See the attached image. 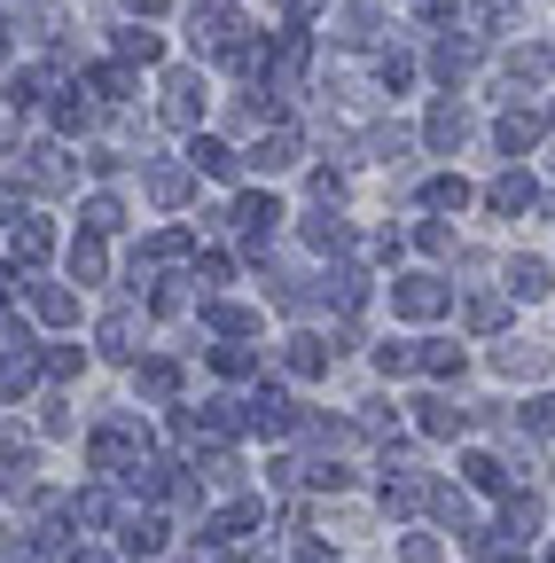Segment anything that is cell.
Listing matches in <instances>:
<instances>
[{"label":"cell","mask_w":555,"mask_h":563,"mask_svg":"<svg viewBox=\"0 0 555 563\" xmlns=\"http://www.w3.org/2000/svg\"><path fill=\"white\" fill-rule=\"evenodd\" d=\"M368 157H376V165H399V157H407V133H399V125L376 133V141H368Z\"/></svg>","instance_id":"cell-45"},{"label":"cell","mask_w":555,"mask_h":563,"mask_svg":"<svg viewBox=\"0 0 555 563\" xmlns=\"http://www.w3.org/2000/svg\"><path fill=\"white\" fill-rule=\"evenodd\" d=\"M329 352L336 344H321V336H290L282 361H290V376H329Z\"/></svg>","instance_id":"cell-18"},{"label":"cell","mask_w":555,"mask_h":563,"mask_svg":"<svg viewBox=\"0 0 555 563\" xmlns=\"http://www.w3.org/2000/svg\"><path fill=\"white\" fill-rule=\"evenodd\" d=\"M95 336H102V352H110V361H133V352H142V344H133V336H142V321H133V313H110Z\"/></svg>","instance_id":"cell-17"},{"label":"cell","mask_w":555,"mask_h":563,"mask_svg":"<svg viewBox=\"0 0 555 563\" xmlns=\"http://www.w3.org/2000/svg\"><path fill=\"white\" fill-rule=\"evenodd\" d=\"M485 203H493V211H501V220H517V211L532 203V173H501L493 188H485Z\"/></svg>","instance_id":"cell-14"},{"label":"cell","mask_w":555,"mask_h":563,"mask_svg":"<svg viewBox=\"0 0 555 563\" xmlns=\"http://www.w3.org/2000/svg\"><path fill=\"white\" fill-rule=\"evenodd\" d=\"M55 125H63V133H87V125H95V102H87L79 87H63V102H55Z\"/></svg>","instance_id":"cell-26"},{"label":"cell","mask_w":555,"mask_h":563,"mask_svg":"<svg viewBox=\"0 0 555 563\" xmlns=\"http://www.w3.org/2000/svg\"><path fill=\"white\" fill-rule=\"evenodd\" d=\"M313 563H321V555H313Z\"/></svg>","instance_id":"cell-57"},{"label":"cell","mask_w":555,"mask_h":563,"mask_svg":"<svg viewBox=\"0 0 555 563\" xmlns=\"http://www.w3.org/2000/svg\"><path fill=\"white\" fill-rule=\"evenodd\" d=\"M212 329H227V336H251V329H258V313H243V306H212Z\"/></svg>","instance_id":"cell-44"},{"label":"cell","mask_w":555,"mask_h":563,"mask_svg":"<svg viewBox=\"0 0 555 563\" xmlns=\"http://www.w3.org/2000/svg\"><path fill=\"white\" fill-rule=\"evenodd\" d=\"M306 243H313V251H336V243H344V220H329V211H313V220H306Z\"/></svg>","instance_id":"cell-39"},{"label":"cell","mask_w":555,"mask_h":563,"mask_svg":"<svg viewBox=\"0 0 555 563\" xmlns=\"http://www.w3.org/2000/svg\"><path fill=\"white\" fill-rule=\"evenodd\" d=\"M423 501H431V485H423V477H414V470L384 485V509H391V517H407V509H423Z\"/></svg>","instance_id":"cell-22"},{"label":"cell","mask_w":555,"mask_h":563,"mask_svg":"<svg viewBox=\"0 0 555 563\" xmlns=\"http://www.w3.org/2000/svg\"><path fill=\"white\" fill-rule=\"evenodd\" d=\"M321 9V0H282V16H313Z\"/></svg>","instance_id":"cell-52"},{"label":"cell","mask_w":555,"mask_h":563,"mask_svg":"<svg viewBox=\"0 0 555 563\" xmlns=\"http://www.w3.org/2000/svg\"><path fill=\"white\" fill-rule=\"evenodd\" d=\"M274 220H282V203H274V196H243V203H235V228L251 235V251H266Z\"/></svg>","instance_id":"cell-7"},{"label":"cell","mask_w":555,"mask_h":563,"mask_svg":"<svg viewBox=\"0 0 555 563\" xmlns=\"http://www.w3.org/2000/svg\"><path fill=\"white\" fill-rule=\"evenodd\" d=\"M547 563H555V555H547Z\"/></svg>","instance_id":"cell-56"},{"label":"cell","mask_w":555,"mask_h":563,"mask_svg":"<svg viewBox=\"0 0 555 563\" xmlns=\"http://www.w3.org/2000/svg\"><path fill=\"white\" fill-rule=\"evenodd\" d=\"M509 290L517 298H547V258H517L509 266Z\"/></svg>","instance_id":"cell-28"},{"label":"cell","mask_w":555,"mask_h":563,"mask_svg":"<svg viewBox=\"0 0 555 563\" xmlns=\"http://www.w3.org/2000/svg\"><path fill=\"white\" fill-rule=\"evenodd\" d=\"M399 563H439V540H431V532H407V540H399Z\"/></svg>","instance_id":"cell-46"},{"label":"cell","mask_w":555,"mask_h":563,"mask_svg":"<svg viewBox=\"0 0 555 563\" xmlns=\"http://www.w3.org/2000/svg\"><path fill=\"white\" fill-rule=\"evenodd\" d=\"M32 188H63L71 180V165H63V150H24V165H16Z\"/></svg>","instance_id":"cell-15"},{"label":"cell","mask_w":555,"mask_h":563,"mask_svg":"<svg viewBox=\"0 0 555 563\" xmlns=\"http://www.w3.org/2000/svg\"><path fill=\"white\" fill-rule=\"evenodd\" d=\"M125 9H133V24H142V16H157V9H165V0H125Z\"/></svg>","instance_id":"cell-51"},{"label":"cell","mask_w":555,"mask_h":563,"mask_svg":"<svg viewBox=\"0 0 555 563\" xmlns=\"http://www.w3.org/2000/svg\"><path fill=\"white\" fill-rule=\"evenodd\" d=\"M431 70H439V87H462L469 70H477V47H469V40H439V47H431Z\"/></svg>","instance_id":"cell-9"},{"label":"cell","mask_w":555,"mask_h":563,"mask_svg":"<svg viewBox=\"0 0 555 563\" xmlns=\"http://www.w3.org/2000/svg\"><path fill=\"white\" fill-rule=\"evenodd\" d=\"M79 220H87V235H110V228L125 220V211H118V196H87V211H79Z\"/></svg>","instance_id":"cell-38"},{"label":"cell","mask_w":555,"mask_h":563,"mask_svg":"<svg viewBox=\"0 0 555 563\" xmlns=\"http://www.w3.org/2000/svg\"><path fill=\"white\" fill-rule=\"evenodd\" d=\"M63 517L87 525V532H102V525H110V501H102V493H71V509H63Z\"/></svg>","instance_id":"cell-36"},{"label":"cell","mask_w":555,"mask_h":563,"mask_svg":"<svg viewBox=\"0 0 555 563\" xmlns=\"http://www.w3.org/2000/svg\"><path fill=\"white\" fill-rule=\"evenodd\" d=\"M517 422H524V431H532V439H555V391H540V399H524V407H517Z\"/></svg>","instance_id":"cell-29"},{"label":"cell","mask_w":555,"mask_h":563,"mask_svg":"<svg viewBox=\"0 0 555 563\" xmlns=\"http://www.w3.org/2000/svg\"><path fill=\"white\" fill-rule=\"evenodd\" d=\"M532 525H540V501H532V493H517V501L501 509V532H509V540H532Z\"/></svg>","instance_id":"cell-31"},{"label":"cell","mask_w":555,"mask_h":563,"mask_svg":"<svg viewBox=\"0 0 555 563\" xmlns=\"http://www.w3.org/2000/svg\"><path fill=\"white\" fill-rule=\"evenodd\" d=\"M493 563H524V555H493Z\"/></svg>","instance_id":"cell-54"},{"label":"cell","mask_w":555,"mask_h":563,"mask_svg":"<svg viewBox=\"0 0 555 563\" xmlns=\"http://www.w3.org/2000/svg\"><path fill=\"white\" fill-rule=\"evenodd\" d=\"M9 220H16V228H9V266H40V258L55 251V228L32 220V211H9Z\"/></svg>","instance_id":"cell-4"},{"label":"cell","mask_w":555,"mask_h":563,"mask_svg":"<svg viewBox=\"0 0 555 563\" xmlns=\"http://www.w3.org/2000/svg\"><path fill=\"white\" fill-rule=\"evenodd\" d=\"M188 251H196V243H188V228H165V235L149 243V258H165V266H173V258H188Z\"/></svg>","instance_id":"cell-43"},{"label":"cell","mask_w":555,"mask_h":563,"mask_svg":"<svg viewBox=\"0 0 555 563\" xmlns=\"http://www.w3.org/2000/svg\"><path fill=\"white\" fill-rule=\"evenodd\" d=\"M501 313H509L501 298H469V329H501Z\"/></svg>","instance_id":"cell-47"},{"label":"cell","mask_w":555,"mask_h":563,"mask_svg":"<svg viewBox=\"0 0 555 563\" xmlns=\"http://www.w3.org/2000/svg\"><path fill=\"white\" fill-rule=\"evenodd\" d=\"M165 118L173 125H196L203 118V79H196V70H165Z\"/></svg>","instance_id":"cell-5"},{"label":"cell","mask_w":555,"mask_h":563,"mask_svg":"<svg viewBox=\"0 0 555 563\" xmlns=\"http://www.w3.org/2000/svg\"><path fill=\"white\" fill-rule=\"evenodd\" d=\"M47 87H55V70H40V63L32 70H9V102H40Z\"/></svg>","instance_id":"cell-34"},{"label":"cell","mask_w":555,"mask_h":563,"mask_svg":"<svg viewBox=\"0 0 555 563\" xmlns=\"http://www.w3.org/2000/svg\"><path fill=\"white\" fill-rule=\"evenodd\" d=\"M118 548H125V555H157V548H165V517H157V509L125 517V525H118Z\"/></svg>","instance_id":"cell-8"},{"label":"cell","mask_w":555,"mask_h":563,"mask_svg":"<svg viewBox=\"0 0 555 563\" xmlns=\"http://www.w3.org/2000/svg\"><path fill=\"white\" fill-rule=\"evenodd\" d=\"M454 306V290L439 274H399L391 282V313H407V321H431V313H446Z\"/></svg>","instance_id":"cell-2"},{"label":"cell","mask_w":555,"mask_h":563,"mask_svg":"<svg viewBox=\"0 0 555 563\" xmlns=\"http://www.w3.org/2000/svg\"><path fill=\"white\" fill-rule=\"evenodd\" d=\"M336 40H344V47H368V40H376V9H368V0L336 9Z\"/></svg>","instance_id":"cell-20"},{"label":"cell","mask_w":555,"mask_h":563,"mask_svg":"<svg viewBox=\"0 0 555 563\" xmlns=\"http://www.w3.org/2000/svg\"><path fill=\"white\" fill-rule=\"evenodd\" d=\"M290 165H298V133L290 125H274V133L251 141V173H290Z\"/></svg>","instance_id":"cell-6"},{"label":"cell","mask_w":555,"mask_h":563,"mask_svg":"<svg viewBox=\"0 0 555 563\" xmlns=\"http://www.w3.org/2000/svg\"><path fill=\"white\" fill-rule=\"evenodd\" d=\"M258 517H266V509H258V501H235V509H220V517H212V525H203V540H220V548H227V540H243V532H251V525H258Z\"/></svg>","instance_id":"cell-16"},{"label":"cell","mask_w":555,"mask_h":563,"mask_svg":"<svg viewBox=\"0 0 555 563\" xmlns=\"http://www.w3.org/2000/svg\"><path fill=\"white\" fill-rule=\"evenodd\" d=\"M188 165H196V173H212V180H227V173H235L243 157L227 150V141H212V133H196V141H188Z\"/></svg>","instance_id":"cell-12"},{"label":"cell","mask_w":555,"mask_h":563,"mask_svg":"<svg viewBox=\"0 0 555 563\" xmlns=\"http://www.w3.org/2000/svg\"><path fill=\"white\" fill-rule=\"evenodd\" d=\"M212 361H220V376H251V368H258L251 344H212Z\"/></svg>","instance_id":"cell-40"},{"label":"cell","mask_w":555,"mask_h":563,"mask_svg":"<svg viewBox=\"0 0 555 563\" xmlns=\"http://www.w3.org/2000/svg\"><path fill=\"white\" fill-rule=\"evenodd\" d=\"M188 173H196V165H157V173H149V196H157V203H188Z\"/></svg>","instance_id":"cell-24"},{"label":"cell","mask_w":555,"mask_h":563,"mask_svg":"<svg viewBox=\"0 0 555 563\" xmlns=\"http://www.w3.org/2000/svg\"><path fill=\"white\" fill-rule=\"evenodd\" d=\"M423 203H431V211H462V203H469V180H454V173H439V180L423 188Z\"/></svg>","instance_id":"cell-32"},{"label":"cell","mask_w":555,"mask_h":563,"mask_svg":"<svg viewBox=\"0 0 555 563\" xmlns=\"http://www.w3.org/2000/svg\"><path fill=\"white\" fill-rule=\"evenodd\" d=\"M462 470H469V485H477V493H509V470H501L493 454H469Z\"/></svg>","instance_id":"cell-35"},{"label":"cell","mask_w":555,"mask_h":563,"mask_svg":"<svg viewBox=\"0 0 555 563\" xmlns=\"http://www.w3.org/2000/svg\"><path fill=\"white\" fill-rule=\"evenodd\" d=\"M71 274L79 282H102V235H79L71 243Z\"/></svg>","instance_id":"cell-37"},{"label":"cell","mask_w":555,"mask_h":563,"mask_svg":"<svg viewBox=\"0 0 555 563\" xmlns=\"http://www.w3.org/2000/svg\"><path fill=\"white\" fill-rule=\"evenodd\" d=\"M87 95H102V102H125V95H133V70H125V63H102L95 79H87Z\"/></svg>","instance_id":"cell-27"},{"label":"cell","mask_w":555,"mask_h":563,"mask_svg":"<svg viewBox=\"0 0 555 563\" xmlns=\"http://www.w3.org/2000/svg\"><path fill=\"white\" fill-rule=\"evenodd\" d=\"M462 133H469V110H462V102H439V110H431V125H423V141H431L439 157H446V150H462Z\"/></svg>","instance_id":"cell-10"},{"label":"cell","mask_w":555,"mask_h":563,"mask_svg":"<svg viewBox=\"0 0 555 563\" xmlns=\"http://www.w3.org/2000/svg\"><path fill=\"white\" fill-rule=\"evenodd\" d=\"M423 368L431 376H462V344H423Z\"/></svg>","instance_id":"cell-41"},{"label":"cell","mask_w":555,"mask_h":563,"mask_svg":"<svg viewBox=\"0 0 555 563\" xmlns=\"http://www.w3.org/2000/svg\"><path fill=\"white\" fill-rule=\"evenodd\" d=\"M423 431H431V439H462V431H469V407H454V399H423Z\"/></svg>","instance_id":"cell-19"},{"label":"cell","mask_w":555,"mask_h":563,"mask_svg":"<svg viewBox=\"0 0 555 563\" xmlns=\"http://www.w3.org/2000/svg\"><path fill=\"white\" fill-rule=\"evenodd\" d=\"M87 462H95L102 477H118V485H125L133 470H142V462H149V439H133V431H125V422H102V431L87 439Z\"/></svg>","instance_id":"cell-1"},{"label":"cell","mask_w":555,"mask_h":563,"mask_svg":"<svg viewBox=\"0 0 555 563\" xmlns=\"http://www.w3.org/2000/svg\"><path fill=\"white\" fill-rule=\"evenodd\" d=\"M251 431H266V439L298 431V399H290V391H274V384H258V391H251Z\"/></svg>","instance_id":"cell-3"},{"label":"cell","mask_w":555,"mask_h":563,"mask_svg":"<svg viewBox=\"0 0 555 563\" xmlns=\"http://www.w3.org/2000/svg\"><path fill=\"white\" fill-rule=\"evenodd\" d=\"M493 141H501V150H509V157H524V150H532V141H540V118H532V110H501V125H493Z\"/></svg>","instance_id":"cell-13"},{"label":"cell","mask_w":555,"mask_h":563,"mask_svg":"<svg viewBox=\"0 0 555 563\" xmlns=\"http://www.w3.org/2000/svg\"><path fill=\"white\" fill-rule=\"evenodd\" d=\"M47 376H55V384H63V376H79V352H71V344H55V352H47Z\"/></svg>","instance_id":"cell-48"},{"label":"cell","mask_w":555,"mask_h":563,"mask_svg":"<svg viewBox=\"0 0 555 563\" xmlns=\"http://www.w3.org/2000/svg\"><path fill=\"white\" fill-rule=\"evenodd\" d=\"M509 79H532V87H540V79H555V55H547V47H517Z\"/></svg>","instance_id":"cell-33"},{"label":"cell","mask_w":555,"mask_h":563,"mask_svg":"<svg viewBox=\"0 0 555 563\" xmlns=\"http://www.w3.org/2000/svg\"><path fill=\"white\" fill-rule=\"evenodd\" d=\"M414 243H423L431 258H446V251H454V228H446V220H423V228H414Z\"/></svg>","instance_id":"cell-42"},{"label":"cell","mask_w":555,"mask_h":563,"mask_svg":"<svg viewBox=\"0 0 555 563\" xmlns=\"http://www.w3.org/2000/svg\"><path fill=\"white\" fill-rule=\"evenodd\" d=\"M493 368H501V376H540V368H547V352H540V344H517V336H509V344L493 352Z\"/></svg>","instance_id":"cell-21"},{"label":"cell","mask_w":555,"mask_h":563,"mask_svg":"<svg viewBox=\"0 0 555 563\" xmlns=\"http://www.w3.org/2000/svg\"><path fill=\"white\" fill-rule=\"evenodd\" d=\"M142 399H180V368L173 361H142Z\"/></svg>","instance_id":"cell-25"},{"label":"cell","mask_w":555,"mask_h":563,"mask_svg":"<svg viewBox=\"0 0 555 563\" xmlns=\"http://www.w3.org/2000/svg\"><path fill=\"white\" fill-rule=\"evenodd\" d=\"M71 563H110V555H102V548H79V555H71Z\"/></svg>","instance_id":"cell-53"},{"label":"cell","mask_w":555,"mask_h":563,"mask_svg":"<svg viewBox=\"0 0 555 563\" xmlns=\"http://www.w3.org/2000/svg\"><path fill=\"white\" fill-rule=\"evenodd\" d=\"M24 290H32V313H40V321H55V329L79 321V298L63 290V282H24Z\"/></svg>","instance_id":"cell-11"},{"label":"cell","mask_w":555,"mask_h":563,"mask_svg":"<svg viewBox=\"0 0 555 563\" xmlns=\"http://www.w3.org/2000/svg\"><path fill=\"white\" fill-rule=\"evenodd\" d=\"M547 211H555V196H547Z\"/></svg>","instance_id":"cell-55"},{"label":"cell","mask_w":555,"mask_h":563,"mask_svg":"<svg viewBox=\"0 0 555 563\" xmlns=\"http://www.w3.org/2000/svg\"><path fill=\"white\" fill-rule=\"evenodd\" d=\"M407 79H414V63H407V55H384V87H391V95H399V87H407Z\"/></svg>","instance_id":"cell-50"},{"label":"cell","mask_w":555,"mask_h":563,"mask_svg":"<svg viewBox=\"0 0 555 563\" xmlns=\"http://www.w3.org/2000/svg\"><path fill=\"white\" fill-rule=\"evenodd\" d=\"M157 55H165L157 32H142V24H125V32H118V63H157Z\"/></svg>","instance_id":"cell-23"},{"label":"cell","mask_w":555,"mask_h":563,"mask_svg":"<svg viewBox=\"0 0 555 563\" xmlns=\"http://www.w3.org/2000/svg\"><path fill=\"white\" fill-rule=\"evenodd\" d=\"M196 282H203V290H220V282H227V258L212 251V258H196Z\"/></svg>","instance_id":"cell-49"},{"label":"cell","mask_w":555,"mask_h":563,"mask_svg":"<svg viewBox=\"0 0 555 563\" xmlns=\"http://www.w3.org/2000/svg\"><path fill=\"white\" fill-rule=\"evenodd\" d=\"M376 368L384 376H414L423 368V344H376Z\"/></svg>","instance_id":"cell-30"}]
</instances>
